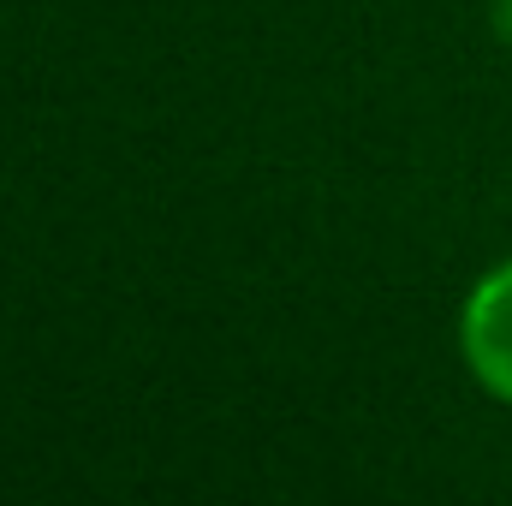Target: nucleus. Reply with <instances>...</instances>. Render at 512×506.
<instances>
[{"label": "nucleus", "mask_w": 512, "mask_h": 506, "mask_svg": "<svg viewBox=\"0 0 512 506\" xmlns=\"http://www.w3.org/2000/svg\"><path fill=\"white\" fill-rule=\"evenodd\" d=\"M459 358L471 381L512 411V256L471 280L459 304Z\"/></svg>", "instance_id": "f257e3e1"}]
</instances>
